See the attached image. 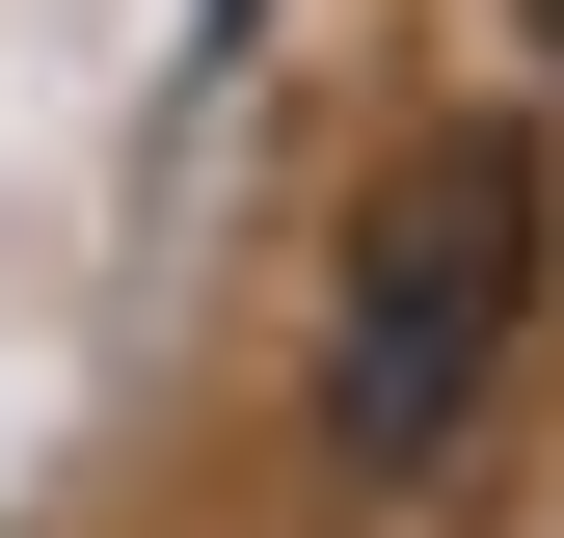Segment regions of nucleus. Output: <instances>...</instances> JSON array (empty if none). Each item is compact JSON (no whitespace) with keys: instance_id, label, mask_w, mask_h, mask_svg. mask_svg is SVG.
<instances>
[{"instance_id":"f257e3e1","label":"nucleus","mask_w":564,"mask_h":538,"mask_svg":"<svg viewBox=\"0 0 564 538\" xmlns=\"http://www.w3.org/2000/svg\"><path fill=\"white\" fill-rule=\"evenodd\" d=\"M511 323H538V134H431L323 269V458L431 485L484 431V377H511Z\"/></svg>"},{"instance_id":"f03ea898","label":"nucleus","mask_w":564,"mask_h":538,"mask_svg":"<svg viewBox=\"0 0 564 538\" xmlns=\"http://www.w3.org/2000/svg\"><path fill=\"white\" fill-rule=\"evenodd\" d=\"M538 28H564V0H538Z\"/></svg>"}]
</instances>
